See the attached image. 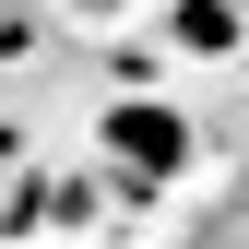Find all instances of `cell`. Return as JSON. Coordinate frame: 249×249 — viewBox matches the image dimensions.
Wrapping results in <instances>:
<instances>
[{
    "label": "cell",
    "mask_w": 249,
    "mask_h": 249,
    "mask_svg": "<svg viewBox=\"0 0 249 249\" xmlns=\"http://www.w3.org/2000/svg\"><path fill=\"white\" fill-rule=\"evenodd\" d=\"M107 166H131L142 190H166V178L190 166V131H178V107H154V95L107 107Z\"/></svg>",
    "instance_id": "cell-1"
},
{
    "label": "cell",
    "mask_w": 249,
    "mask_h": 249,
    "mask_svg": "<svg viewBox=\"0 0 249 249\" xmlns=\"http://www.w3.org/2000/svg\"><path fill=\"white\" fill-rule=\"evenodd\" d=\"M237 24H249V12H237V0H190V12H178V36H190V48H213V59H226V48H237Z\"/></svg>",
    "instance_id": "cell-2"
}]
</instances>
